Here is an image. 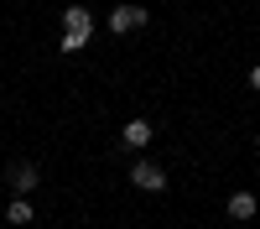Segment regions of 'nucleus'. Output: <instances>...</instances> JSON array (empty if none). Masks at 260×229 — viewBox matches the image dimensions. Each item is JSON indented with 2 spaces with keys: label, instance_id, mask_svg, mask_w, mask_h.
Here are the masks:
<instances>
[{
  "label": "nucleus",
  "instance_id": "1",
  "mask_svg": "<svg viewBox=\"0 0 260 229\" xmlns=\"http://www.w3.org/2000/svg\"><path fill=\"white\" fill-rule=\"evenodd\" d=\"M130 182H136L141 193H161V187H167V172H161L156 161H136V167H130Z\"/></svg>",
  "mask_w": 260,
  "mask_h": 229
},
{
  "label": "nucleus",
  "instance_id": "2",
  "mask_svg": "<svg viewBox=\"0 0 260 229\" xmlns=\"http://www.w3.org/2000/svg\"><path fill=\"white\" fill-rule=\"evenodd\" d=\"M89 31H94V16H89V6H68V11H62V37L89 42Z\"/></svg>",
  "mask_w": 260,
  "mask_h": 229
},
{
  "label": "nucleus",
  "instance_id": "3",
  "mask_svg": "<svg viewBox=\"0 0 260 229\" xmlns=\"http://www.w3.org/2000/svg\"><path fill=\"white\" fill-rule=\"evenodd\" d=\"M141 26H146V11H141V6H115V11H110V31H115V37L141 31Z\"/></svg>",
  "mask_w": 260,
  "mask_h": 229
},
{
  "label": "nucleus",
  "instance_id": "4",
  "mask_svg": "<svg viewBox=\"0 0 260 229\" xmlns=\"http://www.w3.org/2000/svg\"><path fill=\"white\" fill-rule=\"evenodd\" d=\"M120 141L130 146V151H141V146H151V120H125Z\"/></svg>",
  "mask_w": 260,
  "mask_h": 229
},
{
  "label": "nucleus",
  "instance_id": "5",
  "mask_svg": "<svg viewBox=\"0 0 260 229\" xmlns=\"http://www.w3.org/2000/svg\"><path fill=\"white\" fill-rule=\"evenodd\" d=\"M255 214H260V198H255V193H234V198H229V219L245 224V219H255Z\"/></svg>",
  "mask_w": 260,
  "mask_h": 229
},
{
  "label": "nucleus",
  "instance_id": "6",
  "mask_svg": "<svg viewBox=\"0 0 260 229\" xmlns=\"http://www.w3.org/2000/svg\"><path fill=\"white\" fill-rule=\"evenodd\" d=\"M11 187H16V193H31V187H37V167H31V161L11 167Z\"/></svg>",
  "mask_w": 260,
  "mask_h": 229
},
{
  "label": "nucleus",
  "instance_id": "7",
  "mask_svg": "<svg viewBox=\"0 0 260 229\" xmlns=\"http://www.w3.org/2000/svg\"><path fill=\"white\" fill-rule=\"evenodd\" d=\"M6 219H11V224H31V203H21V198H16V203L6 208Z\"/></svg>",
  "mask_w": 260,
  "mask_h": 229
},
{
  "label": "nucleus",
  "instance_id": "8",
  "mask_svg": "<svg viewBox=\"0 0 260 229\" xmlns=\"http://www.w3.org/2000/svg\"><path fill=\"white\" fill-rule=\"evenodd\" d=\"M250 83H255V89H260V68H255V73H250Z\"/></svg>",
  "mask_w": 260,
  "mask_h": 229
}]
</instances>
